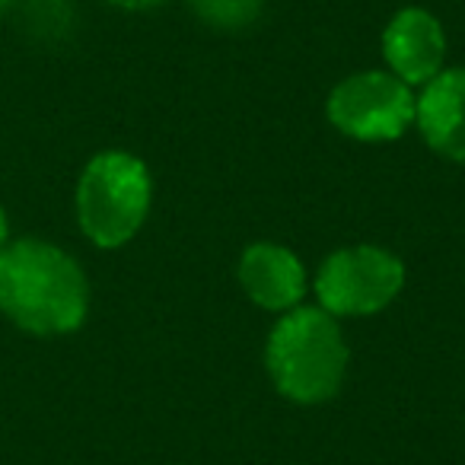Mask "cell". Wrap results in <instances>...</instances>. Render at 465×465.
I'll return each mask as SVG.
<instances>
[{"label": "cell", "instance_id": "8992f818", "mask_svg": "<svg viewBox=\"0 0 465 465\" xmlns=\"http://www.w3.org/2000/svg\"><path fill=\"white\" fill-rule=\"evenodd\" d=\"M382 58L389 74L408 86H424L443 71L446 35L433 14L420 7H405L382 29Z\"/></svg>", "mask_w": 465, "mask_h": 465}, {"label": "cell", "instance_id": "9c48e42d", "mask_svg": "<svg viewBox=\"0 0 465 465\" xmlns=\"http://www.w3.org/2000/svg\"><path fill=\"white\" fill-rule=\"evenodd\" d=\"M201 23L220 33H240L262 16L265 0H188Z\"/></svg>", "mask_w": 465, "mask_h": 465}, {"label": "cell", "instance_id": "52a82bcc", "mask_svg": "<svg viewBox=\"0 0 465 465\" xmlns=\"http://www.w3.org/2000/svg\"><path fill=\"white\" fill-rule=\"evenodd\" d=\"M240 287L255 306L268 312H287L300 306L306 293V268L287 246L252 242L240 255Z\"/></svg>", "mask_w": 465, "mask_h": 465}, {"label": "cell", "instance_id": "8fae6325", "mask_svg": "<svg viewBox=\"0 0 465 465\" xmlns=\"http://www.w3.org/2000/svg\"><path fill=\"white\" fill-rule=\"evenodd\" d=\"M7 236H10V223H7V213L0 207V249L7 246Z\"/></svg>", "mask_w": 465, "mask_h": 465}, {"label": "cell", "instance_id": "277c9868", "mask_svg": "<svg viewBox=\"0 0 465 465\" xmlns=\"http://www.w3.org/2000/svg\"><path fill=\"white\" fill-rule=\"evenodd\" d=\"M405 287V265L382 246H348L316 272V300L329 316L357 319L382 312Z\"/></svg>", "mask_w": 465, "mask_h": 465}, {"label": "cell", "instance_id": "6da1fadb", "mask_svg": "<svg viewBox=\"0 0 465 465\" xmlns=\"http://www.w3.org/2000/svg\"><path fill=\"white\" fill-rule=\"evenodd\" d=\"M0 312L29 335H71L90 312L84 268L54 242H7L0 249Z\"/></svg>", "mask_w": 465, "mask_h": 465}, {"label": "cell", "instance_id": "ba28073f", "mask_svg": "<svg viewBox=\"0 0 465 465\" xmlns=\"http://www.w3.org/2000/svg\"><path fill=\"white\" fill-rule=\"evenodd\" d=\"M414 122L433 153L465 163V67H450L427 80Z\"/></svg>", "mask_w": 465, "mask_h": 465}, {"label": "cell", "instance_id": "30bf717a", "mask_svg": "<svg viewBox=\"0 0 465 465\" xmlns=\"http://www.w3.org/2000/svg\"><path fill=\"white\" fill-rule=\"evenodd\" d=\"M112 7H122V10H153L160 7L163 0H105Z\"/></svg>", "mask_w": 465, "mask_h": 465}, {"label": "cell", "instance_id": "5b68a950", "mask_svg": "<svg viewBox=\"0 0 465 465\" xmlns=\"http://www.w3.org/2000/svg\"><path fill=\"white\" fill-rule=\"evenodd\" d=\"M418 99L411 86L389 71H363L344 77L329 93L325 115L344 137L363 143L399 141L414 122Z\"/></svg>", "mask_w": 465, "mask_h": 465}, {"label": "cell", "instance_id": "7a4b0ae2", "mask_svg": "<svg viewBox=\"0 0 465 465\" xmlns=\"http://www.w3.org/2000/svg\"><path fill=\"white\" fill-rule=\"evenodd\" d=\"M274 389L297 405L329 401L348 373V344L338 319L322 306H293L278 319L265 344Z\"/></svg>", "mask_w": 465, "mask_h": 465}, {"label": "cell", "instance_id": "7c38bea8", "mask_svg": "<svg viewBox=\"0 0 465 465\" xmlns=\"http://www.w3.org/2000/svg\"><path fill=\"white\" fill-rule=\"evenodd\" d=\"M14 4H16V0H0V14H7V10L14 7Z\"/></svg>", "mask_w": 465, "mask_h": 465}, {"label": "cell", "instance_id": "3957f363", "mask_svg": "<svg viewBox=\"0 0 465 465\" xmlns=\"http://www.w3.org/2000/svg\"><path fill=\"white\" fill-rule=\"evenodd\" d=\"M153 201V182L134 153L103 150L84 166L77 182V223L99 249H118L141 232Z\"/></svg>", "mask_w": 465, "mask_h": 465}]
</instances>
